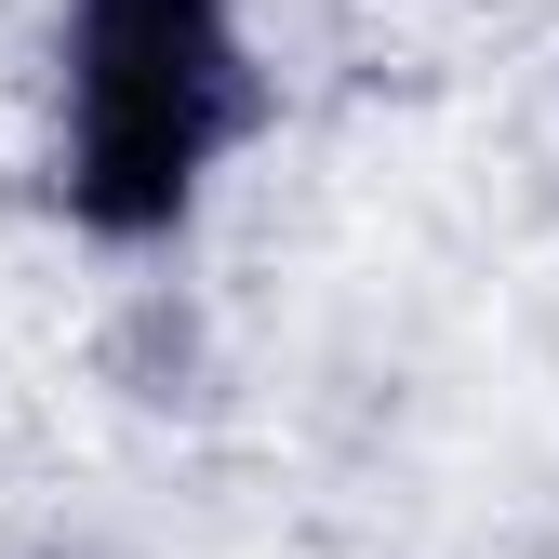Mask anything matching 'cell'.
<instances>
[{
    "label": "cell",
    "instance_id": "cell-1",
    "mask_svg": "<svg viewBox=\"0 0 559 559\" xmlns=\"http://www.w3.org/2000/svg\"><path fill=\"white\" fill-rule=\"evenodd\" d=\"M240 107L253 81L227 0H81L67 14V214L94 240L187 227Z\"/></svg>",
    "mask_w": 559,
    "mask_h": 559
}]
</instances>
